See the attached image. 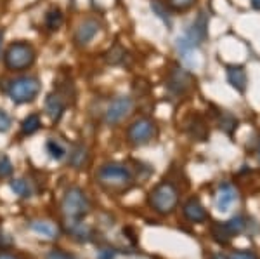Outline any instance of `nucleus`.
<instances>
[{
	"label": "nucleus",
	"mask_w": 260,
	"mask_h": 259,
	"mask_svg": "<svg viewBox=\"0 0 260 259\" xmlns=\"http://www.w3.org/2000/svg\"><path fill=\"white\" fill-rule=\"evenodd\" d=\"M98 181L108 191H123L132 185V174L123 164L111 162L98 170Z\"/></svg>",
	"instance_id": "f257e3e1"
},
{
	"label": "nucleus",
	"mask_w": 260,
	"mask_h": 259,
	"mask_svg": "<svg viewBox=\"0 0 260 259\" xmlns=\"http://www.w3.org/2000/svg\"><path fill=\"white\" fill-rule=\"evenodd\" d=\"M208 35V18L205 12H200L198 18L191 23V26L177 39V51L187 54L198 49L201 42H205Z\"/></svg>",
	"instance_id": "f03ea898"
},
{
	"label": "nucleus",
	"mask_w": 260,
	"mask_h": 259,
	"mask_svg": "<svg viewBox=\"0 0 260 259\" xmlns=\"http://www.w3.org/2000/svg\"><path fill=\"white\" fill-rule=\"evenodd\" d=\"M149 206L158 212V214H170L179 202V191L172 183L163 181L160 185H156L153 190L149 191L148 197Z\"/></svg>",
	"instance_id": "7ed1b4c3"
},
{
	"label": "nucleus",
	"mask_w": 260,
	"mask_h": 259,
	"mask_svg": "<svg viewBox=\"0 0 260 259\" xmlns=\"http://www.w3.org/2000/svg\"><path fill=\"white\" fill-rule=\"evenodd\" d=\"M4 63L12 72H23L35 63V51L26 42H14L7 47Z\"/></svg>",
	"instance_id": "20e7f679"
},
{
	"label": "nucleus",
	"mask_w": 260,
	"mask_h": 259,
	"mask_svg": "<svg viewBox=\"0 0 260 259\" xmlns=\"http://www.w3.org/2000/svg\"><path fill=\"white\" fill-rule=\"evenodd\" d=\"M61 211L68 219H82L89 214L90 211V202L87 198L85 191L80 188H70L64 193L61 202Z\"/></svg>",
	"instance_id": "39448f33"
},
{
	"label": "nucleus",
	"mask_w": 260,
	"mask_h": 259,
	"mask_svg": "<svg viewBox=\"0 0 260 259\" xmlns=\"http://www.w3.org/2000/svg\"><path fill=\"white\" fill-rule=\"evenodd\" d=\"M40 93V80L35 77H19L9 82L7 94L16 104L31 103Z\"/></svg>",
	"instance_id": "423d86ee"
},
{
	"label": "nucleus",
	"mask_w": 260,
	"mask_h": 259,
	"mask_svg": "<svg viewBox=\"0 0 260 259\" xmlns=\"http://www.w3.org/2000/svg\"><path fill=\"white\" fill-rule=\"evenodd\" d=\"M154 136H156V124H154L151 119H148V117L137 119L127 131L128 141L136 146L148 145Z\"/></svg>",
	"instance_id": "0eeeda50"
},
{
	"label": "nucleus",
	"mask_w": 260,
	"mask_h": 259,
	"mask_svg": "<svg viewBox=\"0 0 260 259\" xmlns=\"http://www.w3.org/2000/svg\"><path fill=\"white\" fill-rule=\"evenodd\" d=\"M134 110V101L128 96H118L110 103V106L106 108V113H104V122L108 125H115L121 122L125 117L130 115V111Z\"/></svg>",
	"instance_id": "6e6552de"
},
{
	"label": "nucleus",
	"mask_w": 260,
	"mask_h": 259,
	"mask_svg": "<svg viewBox=\"0 0 260 259\" xmlns=\"http://www.w3.org/2000/svg\"><path fill=\"white\" fill-rule=\"evenodd\" d=\"M167 87H169L170 93L177 94V96H184L186 93H189L192 87V77L187 70L179 68V66H174L170 70L169 77H167Z\"/></svg>",
	"instance_id": "1a4fd4ad"
},
{
	"label": "nucleus",
	"mask_w": 260,
	"mask_h": 259,
	"mask_svg": "<svg viewBox=\"0 0 260 259\" xmlns=\"http://www.w3.org/2000/svg\"><path fill=\"white\" fill-rule=\"evenodd\" d=\"M238 200V190L231 183H224L219 186L215 195V207L220 212H228Z\"/></svg>",
	"instance_id": "9d476101"
},
{
	"label": "nucleus",
	"mask_w": 260,
	"mask_h": 259,
	"mask_svg": "<svg viewBox=\"0 0 260 259\" xmlns=\"http://www.w3.org/2000/svg\"><path fill=\"white\" fill-rule=\"evenodd\" d=\"M101 24L95 19H85L78 24L77 32H75V42L78 45H87L89 42L98 35Z\"/></svg>",
	"instance_id": "9b49d317"
},
{
	"label": "nucleus",
	"mask_w": 260,
	"mask_h": 259,
	"mask_svg": "<svg viewBox=\"0 0 260 259\" xmlns=\"http://www.w3.org/2000/svg\"><path fill=\"white\" fill-rule=\"evenodd\" d=\"M228 82L231 83L233 89H236L238 93H245L248 87V75L246 70L240 65H229L228 66Z\"/></svg>",
	"instance_id": "f8f14e48"
},
{
	"label": "nucleus",
	"mask_w": 260,
	"mask_h": 259,
	"mask_svg": "<svg viewBox=\"0 0 260 259\" xmlns=\"http://www.w3.org/2000/svg\"><path fill=\"white\" fill-rule=\"evenodd\" d=\"M182 212H184V216H186V219L191 221V223H203V221H207V218H208L203 204H201L200 198H196V197H191L186 204H184Z\"/></svg>",
	"instance_id": "ddd939ff"
},
{
	"label": "nucleus",
	"mask_w": 260,
	"mask_h": 259,
	"mask_svg": "<svg viewBox=\"0 0 260 259\" xmlns=\"http://www.w3.org/2000/svg\"><path fill=\"white\" fill-rule=\"evenodd\" d=\"M45 111H47L49 119L52 122H57V120L62 117V111H64V103H62L59 94H49L47 99H45Z\"/></svg>",
	"instance_id": "4468645a"
},
{
	"label": "nucleus",
	"mask_w": 260,
	"mask_h": 259,
	"mask_svg": "<svg viewBox=\"0 0 260 259\" xmlns=\"http://www.w3.org/2000/svg\"><path fill=\"white\" fill-rule=\"evenodd\" d=\"M31 229L39 235L45 237V239H57L59 237V228L56 226L50 221H33L31 223Z\"/></svg>",
	"instance_id": "2eb2a0df"
},
{
	"label": "nucleus",
	"mask_w": 260,
	"mask_h": 259,
	"mask_svg": "<svg viewBox=\"0 0 260 259\" xmlns=\"http://www.w3.org/2000/svg\"><path fill=\"white\" fill-rule=\"evenodd\" d=\"M87 160H89V153H87L85 146H82V145L75 146L70 155V164L73 165L75 169H82V167L87 164Z\"/></svg>",
	"instance_id": "dca6fc26"
},
{
	"label": "nucleus",
	"mask_w": 260,
	"mask_h": 259,
	"mask_svg": "<svg viewBox=\"0 0 260 259\" xmlns=\"http://www.w3.org/2000/svg\"><path fill=\"white\" fill-rule=\"evenodd\" d=\"M11 190L14 191L16 195H19L21 198H28L31 197V186L26 179H12L11 181Z\"/></svg>",
	"instance_id": "f3484780"
},
{
	"label": "nucleus",
	"mask_w": 260,
	"mask_h": 259,
	"mask_svg": "<svg viewBox=\"0 0 260 259\" xmlns=\"http://www.w3.org/2000/svg\"><path fill=\"white\" fill-rule=\"evenodd\" d=\"M104 60H106L108 65H113V66L120 65V63H123V60H125V49L121 47V45L115 44V45H113V47L110 49V51L106 52Z\"/></svg>",
	"instance_id": "a211bd4d"
},
{
	"label": "nucleus",
	"mask_w": 260,
	"mask_h": 259,
	"mask_svg": "<svg viewBox=\"0 0 260 259\" xmlns=\"http://www.w3.org/2000/svg\"><path fill=\"white\" fill-rule=\"evenodd\" d=\"M40 117L37 115V113H31V115H28L26 119L23 120V124H21V131H23V134H33V132H37L40 129Z\"/></svg>",
	"instance_id": "6ab92c4d"
},
{
	"label": "nucleus",
	"mask_w": 260,
	"mask_h": 259,
	"mask_svg": "<svg viewBox=\"0 0 260 259\" xmlns=\"http://www.w3.org/2000/svg\"><path fill=\"white\" fill-rule=\"evenodd\" d=\"M212 235H213V239H215L219 244H229L231 239H233V235L229 233V229L225 228V223L222 224V223H215L212 226Z\"/></svg>",
	"instance_id": "aec40b11"
},
{
	"label": "nucleus",
	"mask_w": 260,
	"mask_h": 259,
	"mask_svg": "<svg viewBox=\"0 0 260 259\" xmlns=\"http://www.w3.org/2000/svg\"><path fill=\"white\" fill-rule=\"evenodd\" d=\"M225 228L229 229L231 235H240V233L245 232L246 228V223H245V218H241V216H234V218H231L228 223H225Z\"/></svg>",
	"instance_id": "412c9836"
},
{
	"label": "nucleus",
	"mask_w": 260,
	"mask_h": 259,
	"mask_svg": "<svg viewBox=\"0 0 260 259\" xmlns=\"http://www.w3.org/2000/svg\"><path fill=\"white\" fill-rule=\"evenodd\" d=\"M151 11H153V14H156L167 26L169 28L172 26V19H170V16L167 14V7L163 6L160 0H151Z\"/></svg>",
	"instance_id": "4be33fe9"
},
{
	"label": "nucleus",
	"mask_w": 260,
	"mask_h": 259,
	"mask_svg": "<svg viewBox=\"0 0 260 259\" xmlns=\"http://www.w3.org/2000/svg\"><path fill=\"white\" fill-rule=\"evenodd\" d=\"M45 24H47L49 30H57L62 24V14L59 9H52L47 12L45 16Z\"/></svg>",
	"instance_id": "5701e85b"
},
{
	"label": "nucleus",
	"mask_w": 260,
	"mask_h": 259,
	"mask_svg": "<svg viewBox=\"0 0 260 259\" xmlns=\"http://www.w3.org/2000/svg\"><path fill=\"white\" fill-rule=\"evenodd\" d=\"M45 148H47L49 155L52 158H56V160H61V158L66 155V150L62 148L56 139H49L47 143H45Z\"/></svg>",
	"instance_id": "b1692460"
},
{
	"label": "nucleus",
	"mask_w": 260,
	"mask_h": 259,
	"mask_svg": "<svg viewBox=\"0 0 260 259\" xmlns=\"http://www.w3.org/2000/svg\"><path fill=\"white\" fill-rule=\"evenodd\" d=\"M238 127V120L234 119L233 115L228 113V111H224L220 117V129L224 132H228V134H233V131Z\"/></svg>",
	"instance_id": "393cba45"
},
{
	"label": "nucleus",
	"mask_w": 260,
	"mask_h": 259,
	"mask_svg": "<svg viewBox=\"0 0 260 259\" xmlns=\"http://www.w3.org/2000/svg\"><path fill=\"white\" fill-rule=\"evenodd\" d=\"M194 4H196V0H167V6H169L172 11H177V12L189 11Z\"/></svg>",
	"instance_id": "a878e982"
},
{
	"label": "nucleus",
	"mask_w": 260,
	"mask_h": 259,
	"mask_svg": "<svg viewBox=\"0 0 260 259\" xmlns=\"http://www.w3.org/2000/svg\"><path fill=\"white\" fill-rule=\"evenodd\" d=\"M12 162L11 158L6 155V153H0V179L4 178H9L12 174Z\"/></svg>",
	"instance_id": "bb28decb"
},
{
	"label": "nucleus",
	"mask_w": 260,
	"mask_h": 259,
	"mask_svg": "<svg viewBox=\"0 0 260 259\" xmlns=\"http://www.w3.org/2000/svg\"><path fill=\"white\" fill-rule=\"evenodd\" d=\"M45 259H80L75 254H70L66 250H61V249H52L50 252L45 256Z\"/></svg>",
	"instance_id": "cd10ccee"
},
{
	"label": "nucleus",
	"mask_w": 260,
	"mask_h": 259,
	"mask_svg": "<svg viewBox=\"0 0 260 259\" xmlns=\"http://www.w3.org/2000/svg\"><path fill=\"white\" fill-rule=\"evenodd\" d=\"M11 125H12L11 117L4 110H0V132H7L11 129Z\"/></svg>",
	"instance_id": "c85d7f7f"
},
{
	"label": "nucleus",
	"mask_w": 260,
	"mask_h": 259,
	"mask_svg": "<svg viewBox=\"0 0 260 259\" xmlns=\"http://www.w3.org/2000/svg\"><path fill=\"white\" fill-rule=\"evenodd\" d=\"M229 259H257L253 252H248V250H236V252L231 254Z\"/></svg>",
	"instance_id": "c756f323"
},
{
	"label": "nucleus",
	"mask_w": 260,
	"mask_h": 259,
	"mask_svg": "<svg viewBox=\"0 0 260 259\" xmlns=\"http://www.w3.org/2000/svg\"><path fill=\"white\" fill-rule=\"evenodd\" d=\"M11 244H12L11 239H6V235L0 233V247H7V245H11Z\"/></svg>",
	"instance_id": "7c9ffc66"
},
{
	"label": "nucleus",
	"mask_w": 260,
	"mask_h": 259,
	"mask_svg": "<svg viewBox=\"0 0 260 259\" xmlns=\"http://www.w3.org/2000/svg\"><path fill=\"white\" fill-rule=\"evenodd\" d=\"M0 259H21V257L14 256V254H11V252H4V250H0Z\"/></svg>",
	"instance_id": "2f4dec72"
},
{
	"label": "nucleus",
	"mask_w": 260,
	"mask_h": 259,
	"mask_svg": "<svg viewBox=\"0 0 260 259\" xmlns=\"http://www.w3.org/2000/svg\"><path fill=\"white\" fill-rule=\"evenodd\" d=\"M251 4H253L255 9H258V11H260V0H251Z\"/></svg>",
	"instance_id": "473e14b6"
},
{
	"label": "nucleus",
	"mask_w": 260,
	"mask_h": 259,
	"mask_svg": "<svg viewBox=\"0 0 260 259\" xmlns=\"http://www.w3.org/2000/svg\"><path fill=\"white\" fill-rule=\"evenodd\" d=\"M213 259H229V257H228V256H224V254H220V252H219V254H215V256H213Z\"/></svg>",
	"instance_id": "72a5a7b5"
},
{
	"label": "nucleus",
	"mask_w": 260,
	"mask_h": 259,
	"mask_svg": "<svg viewBox=\"0 0 260 259\" xmlns=\"http://www.w3.org/2000/svg\"><path fill=\"white\" fill-rule=\"evenodd\" d=\"M2 39H4V32L0 30V47H2Z\"/></svg>",
	"instance_id": "f704fd0d"
},
{
	"label": "nucleus",
	"mask_w": 260,
	"mask_h": 259,
	"mask_svg": "<svg viewBox=\"0 0 260 259\" xmlns=\"http://www.w3.org/2000/svg\"><path fill=\"white\" fill-rule=\"evenodd\" d=\"M258 160H260V143H258Z\"/></svg>",
	"instance_id": "c9c22d12"
}]
</instances>
